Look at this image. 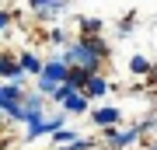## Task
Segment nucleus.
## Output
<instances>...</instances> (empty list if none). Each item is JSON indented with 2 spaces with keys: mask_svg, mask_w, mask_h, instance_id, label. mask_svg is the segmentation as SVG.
<instances>
[{
  "mask_svg": "<svg viewBox=\"0 0 157 150\" xmlns=\"http://www.w3.org/2000/svg\"><path fill=\"white\" fill-rule=\"evenodd\" d=\"M59 80H67V67H63V63H45L42 84H39V87H42V91H56L52 84H59Z\"/></svg>",
  "mask_w": 157,
  "mask_h": 150,
  "instance_id": "obj_1",
  "label": "nucleus"
},
{
  "mask_svg": "<svg viewBox=\"0 0 157 150\" xmlns=\"http://www.w3.org/2000/svg\"><path fill=\"white\" fill-rule=\"evenodd\" d=\"M70 60L77 63L80 70H87V73H91V70L98 67V60H101V56H94L91 49H84V45H73V49H70Z\"/></svg>",
  "mask_w": 157,
  "mask_h": 150,
  "instance_id": "obj_2",
  "label": "nucleus"
},
{
  "mask_svg": "<svg viewBox=\"0 0 157 150\" xmlns=\"http://www.w3.org/2000/svg\"><path fill=\"white\" fill-rule=\"evenodd\" d=\"M84 80H91V73H87V70H80V67L67 70V84H70V87H77V84H84Z\"/></svg>",
  "mask_w": 157,
  "mask_h": 150,
  "instance_id": "obj_3",
  "label": "nucleus"
},
{
  "mask_svg": "<svg viewBox=\"0 0 157 150\" xmlns=\"http://www.w3.org/2000/svg\"><path fill=\"white\" fill-rule=\"evenodd\" d=\"M0 73H7V77L21 80V70H17V63H14V60H7V56H0Z\"/></svg>",
  "mask_w": 157,
  "mask_h": 150,
  "instance_id": "obj_4",
  "label": "nucleus"
},
{
  "mask_svg": "<svg viewBox=\"0 0 157 150\" xmlns=\"http://www.w3.org/2000/svg\"><path fill=\"white\" fill-rule=\"evenodd\" d=\"M119 119V108H101V112H94V122L98 126H108V122H115Z\"/></svg>",
  "mask_w": 157,
  "mask_h": 150,
  "instance_id": "obj_5",
  "label": "nucleus"
},
{
  "mask_svg": "<svg viewBox=\"0 0 157 150\" xmlns=\"http://www.w3.org/2000/svg\"><path fill=\"white\" fill-rule=\"evenodd\" d=\"M87 91H91V94H105V91H108V84L101 80V77H91V80H87Z\"/></svg>",
  "mask_w": 157,
  "mask_h": 150,
  "instance_id": "obj_6",
  "label": "nucleus"
},
{
  "mask_svg": "<svg viewBox=\"0 0 157 150\" xmlns=\"http://www.w3.org/2000/svg\"><path fill=\"white\" fill-rule=\"evenodd\" d=\"M84 105H87V101L80 98V94H70L67 98V112H84Z\"/></svg>",
  "mask_w": 157,
  "mask_h": 150,
  "instance_id": "obj_7",
  "label": "nucleus"
},
{
  "mask_svg": "<svg viewBox=\"0 0 157 150\" xmlns=\"http://www.w3.org/2000/svg\"><path fill=\"white\" fill-rule=\"evenodd\" d=\"M32 7H49V11H56V7H63V0H32Z\"/></svg>",
  "mask_w": 157,
  "mask_h": 150,
  "instance_id": "obj_8",
  "label": "nucleus"
},
{
  "mask_svg": "<svg viewBox=\"0 0 157 150\" xmlns=\"http://www.w3.org/2000/svg\"><path fill=\"white\" fill-rule=\"evenodd\" d=\"M21 67H25V70H39V60H35V56H25Z\"/></svg>",
  "mask_w": 157,
  "mask_h": 150,
  "instance_id": "obj_9",
  "label": "nucleus"
},
{
  "mask_svg": "<svg viewBox=\"0 0 157 150\" xmlns=\"http://www.w3.org/2000/svg\"><path fill=\"white\" fill-rule=\"evenodd\" d=\"M133 70L136 73H147V60H133Z\"/></svg>",
  "mask_w": 157,
  "mask_h": 150,
  "instance_id": "obj_10",
  "label": "nucleus"
},
{
  "mask_svg": "<svg viewBox=\"0 0 157 150\" xmlns=\"http://www.w3.org/2000/svg\"><path fill=\"white\" fill-rule=\"evenodd\" d=\"M7 21H11V14H0V28H4Z\"/></svg>",
  "mask_w": 157,
  "mask_h": 150,
  "instance_id": "obj_11",
  "label": "nucleus"
},
{
  "mask_svg": "<svg viewBox=\"0 0 157 150\" xmlns=\"http://www.w3.org/2000/svg\"><path fill=\"white\" fill-rule=\"evenodd\" d=\"M0 108H4V91H0Z\"/></svg>",
  "mask_w": 157,
  "mask_h": 150,
  "instance_id": "obj_12",
  "label": "nucleus"
}]
</instances>
